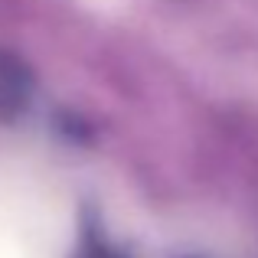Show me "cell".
I'll list each match as a JSON object with an SVG mask.
<instances>
[{
	"label": "cell",
	"instance_id": "cell-1",
	"mask_svg": "<svg viewBox=\"0 0 258 258\" xmlns=\"http://www.w3.org/2000/svg\"><path fill=\"white\" fill-rule=\"evenodd\" d=\"M69 213L46 186L0 176V258H62Z\"/></svg>",
	"mask_w": 258,
	"mask_h": 258
}]
</instances>
